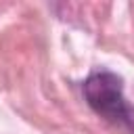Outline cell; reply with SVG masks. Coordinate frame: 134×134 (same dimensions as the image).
Here are the masks:
<instances>
[{"label":"cell","instance_id":"cell-2","mask_svg":"<svg viewBox=\"0 0 134 134\" xmlns=\"http://www.w3.org/2000/svg\"><path fill=\"white\" fill-rule=\"evenodd\" d=\"M128 128H130V132L134 134V109H130V113H128V117H126V121H124Z\"/></svg>","mask_w":134,"mask_h":134},{"label":"cell","instance_id":"cell-1","mask_svg":"<svg viewBox=\"0 0 134 134\" xmlns=\"http://www.w3.org/2000/svg\"><path fill=\"white\" fill-rule=\"evenodd\" d=\"M84 96L88 105L103 117L111 121H126L130 107L126 105L121 77L113 71L98 69L92 71L84 82Z\"/></svg>","mask_w":134,"mask_h":134}]
</instances>
